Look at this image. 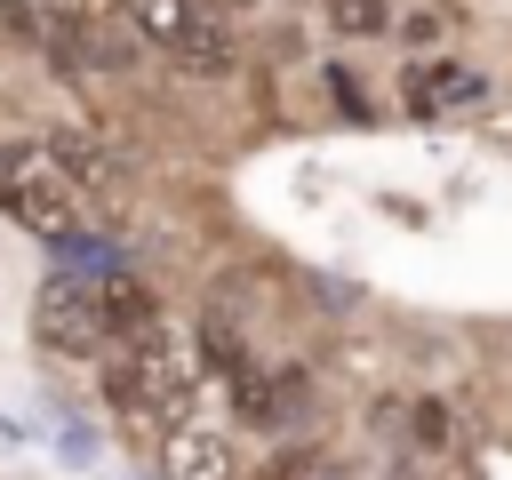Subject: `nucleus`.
Segmentation results:
<instances>
[{"label": "nucleus", "mask_w": 512, "mask_h": 480, "mask_svg": "<svg viewBox=\"0 0 512 480\" xmlns=\"http://www.w3.org/2000/svg\"><path fill=\"white\" fill-rule=\"evenodd\" d=\"M192 376H200V368H192V352L176 344V328H168V320H152L144 336H128V344H120V360H112V384H104V392H112V408H120V416H136L144 432H160V440H168L176 424H192V416H184V408H192Z\"/></svg>", "instance_id": "nucleus-1"}, {"label": "nucleus", "mask_w": 512, "mask_h": 480, "mask_svg": "<svg viewBox=\"0 0 512 480\" xmlns=\"http://www.w3.org/2000/svg\"><path fill=\"white\" fill-rule=\"evenodd\" d=\"M80 192H88V176H80V152H64V144H8L0 152V208L8 216H24L32 232H72V216H80Z\"/></svg>", "instance_id": "nucleus-2"}, {"label": "nucleus", "mask_w": 512, "mask_h": 480, "mask_svg": "<svg viewBox=\"0 0 512 480\" xmlns=\"http://www.w3.org/2000/svg\"><path fill=\"white\" fill-rule=\"evenodd\" d=\"M120 16H128L152 48H168L184 72H232V40L208 24L200 0H120Z\"/></svg>", "instance_id": "nucleus-3"}, {"label": "nucleus", "mask_w": 512, "mask_h": 480, "mask_svg": "<svg viewBox=\"0 0 512 480\" xmlns=\"http://www.w3.org/2000/svg\"><path fill=\"white\" fill-rule=\"evenodd\" d=\"M40 336L64 344V352L112 344V304H104V288H88V280H56V288L40 296Z\"/></svg>", "instance_id": "nucleus-4"}, {"label": "nucleus", "mask_w": 512, "mask_h": 480, "mask_svg": "<svg viewBox=\"0 0 512 480\" xmlns=\"http://www.w3.org/2000/svg\"><path fill=\"white\" fill-rule=\"evenodd\" d=\"M160 472L168 480H232V440L216 424H176L160 440Z\"/></svg>", "instance_id": "nucleus-5"}, {"label": "nucleus", "mask_w": 512, "mask_h": 480, "mask_svg": "<svg viewBox=\"0 0 512 480\" xmlns=\"http://www.w3.org/2000/svg\"><path fill=\"white\" fill-rule=\"evenodd\" d=\"M320 8H328V24H336V32H352V40H368V32H384V24H392V8H384V0H320Z\"/></svg>", "instance_id": "nucleus-6"}, {"label": "nucleus", "mask_w": 512, "mask_h": 480, "mask_svg": "<svg viewBox=\"0 0 512 480\" xmlns=\"http://www.w3.org/2000/svg\"><path fill=\"white\" fill-rule=\"evenodd\" d=\"M0 8H24V0H0Z\"/></svg>", "instance_id": "nucleus-7"}, {"label": "nucleus", "mask_w": 512, "mask_h": 480, "mask_svg": "<svg viewBox=\"0 0 512 480\" xmlns=\"http://www.w3.org/2000/svg\"><path fill=\"white\" fill-rule=\"evenodd\" d=\"M232 8H248V0H232Z\"/></svg>", "instance_id": "nucleus-8"}]
</instances>
